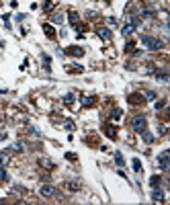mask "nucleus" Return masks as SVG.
<instances>
[{
    "label": "nucleus",
    "instance_id": "f257e3e1",
    "mask_svg": "<svg viewBox=\"0 0 170 205\" xmlns=\"http://www.w3.org/2000/svg\"><path fill=\"white\" fill-rule=\"evenodd\" d=\"M141 43H144L147 49H152V51L162 49V45H164V41H160V39H156V37H150V35H144V37H141Z\"/></svg>",
    "mask_w": 170,
    "mask_h": 205
},
{
    "label": "nucleus",
    "instance_id": "f03ea898",
    "mask_svg": "<svg viewBox=\"0 0 170 205\" xmlns=\"http://www.w3.org/2000/svg\"><path fill=\"white\" fill-rule=\"evenodd\" d=\"M146 125H147V121H146V117H144V115H135V117L131 119V127L135 129L137 133L146 131Z\"/></svg>",
    "mask_w": 170,
    "mask_h": 205
},
{
    "label": "nucleus",
    "instance_id": "7ed1b4c3",
    "mask_svg": "<svg viewBox=\"0 0 170 205\" xmlns=\"http://www.w3.org/2000/svg\"><path fill=\"white\" fill-rule=\"evenodd\" d=\"M168 158H170V152H168V150H164V152L158 156V166L162 168V170H168Z\"/></svg>",
    "mask_w": 170,
    "mask_h": 205
},
{
    "label": "nucleus",
    "instance_id": "20e7f679",
    "mask_svg": "<svg viewBox=\"0 0 170 205\" xmlns=\"http://www.w3.org/2000/svg\"><path fill=\"white\" fill-rule=\"evenodd\" d=\"M66 54H70V56H74V57H82V56H84V49L78 47V45H72V47L66 49Z\"/></svg>",
    "mask_w": 170,
    "mask_h": 205
},
{
    "label": "nucleus",
    "instance_id": "39448f33",
    "mask_svg": "<svg viewBox=\"0 0 170 205\" xmlns=\"http://www.w3.org/2000/svg\"><path fill=\"white\" fill-rule=\"evenodd\" d=\"M41 195H43V197H53V195H56V187H53V185H43V187H41Z\"/></svg>",
    "mask_w": 170,
    "mask_h": 205
},
{
    "label": "nucleus",
    "instance_id": "423d86ee",
    "mask_svg": "<svg viewBox=\"0 0 170 205\" xmlns=\"http://www.w3.org/2000/svg\"><path fill=\"white\" fill-rule=\"evenodd\" d=\"M152 199H154V201H158V203H164V193L160 191L158 187H156V189H152Z\"/></svg>",
    "mask_w": 170,
    "mask_h": 205
},
{
    "label": "nucleus",
    "instance_id": "0eeeda50",
    "mask_svg": "<svg viewBox=\"0 0 170 205\" xmlns=\"http://www.w3.org/2000/svg\"><path fill=\"white\" fill-rule=\"evenodd\" d=\"M144 102V99H141V94H137V92H133V94H129V105H141Z\"/></svg>",
    "mask_w": 170,
    "mask_h": 205
},
{
    "label": "nucleus",
    "instance_id": "6e6552de",
    "mask_svg": "<svg viewBox=\"0 0 170 205\" xmlns=\"http://www.w3.org/2000/svg\"><path fill=\"white\" fill-rule=\"evenodd\" d=\"M43 31H45V35L49 37V39H56V29H53V27H49V25H43Z\"/></svg>",
    "mask_w": 170,
    "mask_h": 205
},
{
    "label": "nucleus",
    "instance_id": "1a4fd4ad",
    "mask_svg": "<svg viewBox=\"0 0 170 205\" xmlns=\"http://www.w3.org/2000/svg\"><path fill=\"white\" fill-rule=\"evenodd\" d=\"M133 31H135V27H133V25H129V23H127L123 29H121V33H123V35H131Z\"/></svg>",
    "mask_w": 170,
    "mask_h": 205
},
{
    "label": "nucleus",
    "instance_id": "9d476101",
    "mask_svg": "<svg viewBox=\"0 0 170 205\" xmlns=\"http://www.w3.org/2000/svg\"><path fill=\"white\" fill-rule=\"evenodd\" d=\"M160 182H162L160 176H152V179H150V187H152V189H156V187H160Z\"/></svg>",
    "mask_w": 170,
    "mask_h": 205
},
{
    "label": "nucleus",
    "instance_id": "9b49d317",
    "mask_svg": "<svg viewBox=\"0 0 170 205\" xmlns=\"http://www.w3.org/2000/svg\"><path fill=\"white\" fill-rule=\"evenodd\" d=\"M99 37H102V39H109V37H111V31L102 27V29H99Z\"/></svg>",
    "mask_w": 170,
    "mask_h": 205
},
{
    "label": "nucleus",
    "instance_id": "f8f14e48",
    "mask_svg": "<svg viewBox=\"0 0 170 205\" xmlns=\"http://www.w3.org/2000/svg\"><path fill=\"white\" fill-rule=\"evenodd\" d=\"M82 105H84V107H92V105H94V96H84V99H82Z\"/></svg>",
    "mask_w": 170,
    "mask_h": 205
},
{
    "label": "nucleus",
    "instance_id": "ddd939ff",
    "mask_svg": "<svg viewBox=\"0 0 170 205\" xmlns=\"http://www.w3.org/2000/svg\"><path fill=\"white\" fill-rule=\"evenodd\" d=\"M141 136H144V142H146V144H152V142H154V136L147 133V131H141Z\"/></svg>",
    "mask_w": 170,
    "mask_h": 205
},
{
    "label": "nucleus",
    "instance_id": "4468645a",
    "mask_svg": "<svg viewBox=\"0 0 170 205\" xmlns=\"http://www.w3.org/2000/svg\"><path fill=\"white\" fill-rule=\"evenodd\" d=\"M66 187H68L70 191H80V182H68Z\"/></svg>",
    "mask_w": 170,
    "mask_h": 205
},
{
    "label": "nucleus",
    "instance_id": "2eb2a0df",
    "mask_svg": "<svg viewBox=\"0 0 170 205\" xmlns=\"http://www.w3.org/2000/svg\"><path fill=\"white\" fill-rule=\"evenodd\" d=\"M70 23L74 25V27L78 25V14H76V12H70Z\"/></svg>",
    "mask_w": 170,
    "mask_h": 205
},
{
    "label": "nucleus",
    "instance_id": "dca6fc26",
    "mask_svg": "<svg viewBox=\"0 0 170 205\" xmlns=\"http://www.w3.org/2000/svg\"><path fill=\"white\" fill-rule=\"evenodd\" d=\"M131 164H133V170H135V172H141V162H139V160H133V162H131Z\"/></svg>",
    "mask_w": 170,
    "mask_h": 205
},
{
    "label": "nucleus",
    "instance_id": "f3484780",
    "mask_svg": "<svg viewBox=\"0 0 170 205\" xmlns=\"http://www.w3.org/2000/svg\"><path fill=\"white\" fill-rule=\"evenodd\" d=\"M4 181H8V174H6V170L0 166V182H4Z\"/></svg>",
    "mask_w": 170,
    "mask_h": 205
},
{
    "label": "nucleus",
    "instance_id": "a211bd4d",
    "mask_svg": "<svg viewBox=\"0 0 170 205\" xmlns=\"http://www.w3.org/2000/svg\"><path fill=\"white\" fill-rule=\"evenodd\" d=\"M64 102H66V105H72V102H74V94H66V96H64Z\"/></svg>",
    "mask_w": 170,
    "mask_h": 205
},
{
    "label": "nucleus",
    "instance_id": "6ab92c4d",
    "mask_svg": "<svg viewBox=\"0 0 170 205\" xmlns=\"http://www.w3.org/2000/svg\"><path fill=\"white\" fill-rule=\"evenodd\" d=\"M115 162H117V164H119V166H123V156H121V154H119V152H117V154H115Z\"/></svg>",
    "mask_w": 170,
    "mask_h": 205
},
{
    "label": "nucleus",
    "instance_id": "aec40b11",
    "mask_svg": "<svg viewBox=\"0 0 170 205\" xmlns=\"http://www.w3.org/2000/svg\"><path fill=\"white\" fill-rule=\"evenodd\" d=\"M41 164H43L45 168H53V162H51V160H41Z\"/></svg>",
    "mask_w": 170,
    "mask_h": 205
},
{
    "label": "nucleus",
    "instance_id": "412c9836",
    "mask_svg": "<svg viewBox=\"0 0 170 205\" xmlns=\"http://www.w3.org/2000/svg\"><path fill=\"white\" fill-rule=\"evenodd\" d=\"M51 21H53V23H62V21H64V19H62V14H53V17H51Z\"/></svg>",
    "mask_w": 170,
    "mask_h": 205
},
{
    "label": "nucleus",
    "instance_id": "4be33fe9",
    "mask_svg": "<svg viewBox=\"0 0 170 205\" xmlns=\"http://www.w3.org/2000/svg\"><path fill=\"white\" fill-rule=\"evenodd\" d=\"M121 115H123V113H121V109H115V111H113V119H121Z\"/></svg>",
    "mask_w": 170,
    "mask_h": 205
},
{
    "label": "nucleus",
    "instance_id": "5701e85b",
    "mask_svg": "<svg viewBox=\"0 0 170 205\" xmlns=\"http://www.w3.org/2000/svg\"><path fill=\"white\" fill-rule=\"evenodd\" d=\"M133 49H135V43H131V41L125 45V51H133Z\"/></svg>",
    "mask_w": 170,
    "mask_h": 205
},
{
    "label": "nucleus",
    "instance_id": "b1692460",
    "mask_svg": "<svg viewBox=\"0 0 170 205\" xmlns=\"http://www.w3.org/2000/svg\"><path fill=\"white\" fill-rule=\"evenodd\" d=\"M4 164H6V156L0 152V166H4Z\"/></svg>",
    "mask_w": 170,
    "mask_h": 205
},
{
    "label": "nucleus",
    "instance_id": "393cba45",
    "mask_svg": "<svg viewBox=\"0 0 170 205\" xmlns=\"http://www.w3.org/2000/svg\"><path fill=\"white\" fill-rule=\"evenodd\" d=\"M66 129H70V131H74V123H72V121H66Z\"/></svg>",
    "mask_w": 170,
    "mask_h": 205
},
{
    "label": "nucleus",
    "instance_id": "a878e982",
    "mask_svg": "<svg viewBox=\"0 0 170 205\" xmlns=\"http://www.w3.org/2000/svg\"><path fill=\"white\" fill-rule=\"evenodd\" d=\"M164 105H166V101H158V102H156V109H162Z\"/></svg>",
    "mask_w": 170,
    "mask_h": 205
}]
</instances>
